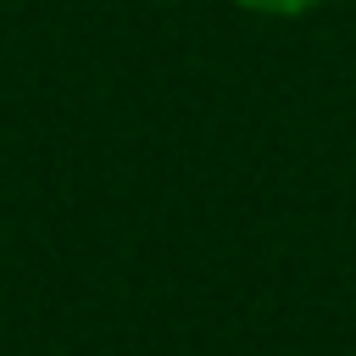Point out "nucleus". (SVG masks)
<instances>
[{
	"instance_id": "obj_1",
	"label": "nucleus",
	"mask_w": 356,
	"mask_h": 356,
	"mask_svg": "<svg viewBox=\"0 0 356 356\" xmlns=\"http://www.w3.org/2000/svg\"><path fill=\"white\" fill-rule=\"evenodd\" d=\"M239 11H250V17H278V22H289V17H306V11H317L323 0H234Z\"/></svg>"
}]
</instances>
